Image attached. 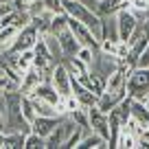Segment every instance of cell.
Instances as JSON below:
<instances>
[{"mask_svg":"<svg viewBox=\"0 0 149 149\" xmlns=\"http://www.w3.org/2000/svg\"><path fill=\"white\" fill-rule=\"evenodd\" d=\"M24 149H46V138L35 132H29L24 136Z\"/></svg>","mask_w":149,"mask_h":149,"instance_id":"20","label":"cell"},{"mask_svg":"<svg viewBox=\"0 0 149 149\" xmlns=\"http://www.w3.org/2000/svg\"><path fill=\"white\" fill-rule=\"evenodd\" d=\"M37 37H40V31H37L35 26H33L31 22L26 24V26H22L18 31V35H15L13 44H11V48L7 53H22V51H29V48L35 46Z\"/></svg>","mask_w":149,"mask_h":149,"instance_id":"3","label":"cell"},{"mask_svg":"<svg viewBox=\"0 0 149 149\" xmlns=\"http://www.w3.org/2000/svg\"><path fill=\"white\" fill-rule=\"evenodd\" d=\"M20 110H22V116L26 118L29 123L35 121L37 112H35V107H33V103H31V99H29V94H22V103H20Z\"/></svg>","mask_w":149,"mask_h":149,"instance_id":"22","label":"cell"},{"mask_svg":"<svg viewBox=\"0 0 149 149\" xmlns=\"http://www.w3.org/2000/svg\"><path fill=\"white\" fill-rule=\"evenodd\" d=\"M42 81H44L42 70L33 66V68H29L26 72H22V79H20V88H18V90H20L22 94H31L37 86L42 84Z\"/></svg>","mask_w":149,"mask_h":149,"instance_id":"10","label":"cell"},{"mask_svg":"<svg viewBox=\"0 0 149 149\" xmlns=\"http://www.w3.org/2000/svg\"><path fill=\"white\" fill-rule=\"evenodd\" d=\"M24 136L22 132L18 130H11V132H5V143H2V147L5 149H24Z\"/></svg>","mask_w":149,"mask_h":149,"instance_id":"16","label":"cell"},{"mask_svg":"<svg viewBox=\"0 0 149 149\" xmlns=\"http://www.w3.org/2000/svg\"><path fill=\"white\" fill-rule=\"evenodd\" d=\"M103 147H110V145H107V140L101 138L99 134H94V132L84 134V138L77 143V149H103Z\"/></svg>","mask_w":149,"mask_h":149,"instance_id":"14","label":"cell"},{"mask_svg":"<svg viewBox=\"0 0 149 149\" xmlns=\"http://www.w3.org/2000/svg\"><path fill=\"white\" fill-rule=\"evenodd\" d=\"M9 5L13 7L15 11H26V13H29V9H31V5H33V0H11Z\"/></svg>","mask_w":149,"mask_h":149,"instance_id":"27","label":"cell"},{"mask_svg":"<svg viewBox=\"0 0 149 149\" xmlns=\"http://www.w3.org/2000/svg\"><path fill=\"white\" fill-rule=\"evenodd\" d=\"M44 40H46V46H48V51H51L53 59H55V61H61L64 53H61V46H59L57 35H55V33H44Z\"/></svg>","mask_w":149,"mask_h":149,"instance_id":"19","label":"cell"},{"mask_svg":"<svg viewBox=\"0 0 149 149\" xmlns=\"http://www.w3.org/2000/svg\"><path fill=\"white\" fill-rule=\"evenodd\" d=\"M74 127H77V123H74L70 116H64L59 125H57L55 130L46 136V149H57V147H61V145H64V140L74 132Z\"/></svg>","mask_w":149,"mask_h":149,"instance_id":"4","label":"cell"},{"mask_svg":"<svg viewBox=\"0 0 149 149\" xmlns=\"http://www.w3.org/2000/svg\"><path fill=\"white\" fill-rule=\"evenodd\" d=\"M57 40H59V46H61V53H64V57H72V55H77V51L81 48L79 40L72 35V31H70L68 26L61 29V31L57 33Z\"/></svg>","mask_w":149,"mask_h":149,"instance_id":"9","label":"cell"},{"mask_svg":"<svg viewBox=\"0 0 149 149\" xmlns=\"http://www.w3.org/2000/svg\"><path fill=\"white\" fill-rule=\"evenodd\" d=\"M136 145H138V138H136L132 132H127L125 127H121L118 138H116V147H121V149H134Z\"/></svg>","mask_w":149,"mask_h":149,"instance_id":"18","label":"cell"},{"mask_svg":"<svg viewBox=\"0 0 149 149\" xmlns=\"http://www.w3.org/2000/svg\"><path fill=\"white\" fill-rule=\"evenodd\" d=\"M123 7H130V0H97L92 5V9L103 18V15H114Z\"/></svg>","mask_w":149,"mask_h":149,"instance_id":"12","label":"cell"},{"mask_svg":"<svg viewBox=\"0 0 149 149\" xmlns=\"http://www.w3.org/2000/svg\"><path fill=\"white\" fill-rule=\"evenodd\" d=\"M68 29L72 31V35L79 40L81 46H90V48H94V51H99V44H101V42H99L97 35H94L84 22H79V20H74V18L68 15Z\"/></svg>","mask_w":149,"mask_h":149,"instance_id":"5","label":"cell"},{"mask_svg":"<svg viewBox=\"0 0 149 149\" xmlns=\"http://www.w3.org/2000/svg\"><path fill=\"white\" fill-rule=\"evenodd\" d=\"M147 13H149V11H147Z\"/></svg>","mask_w":149,"mask_h":149,"instance_id":"33","label":"cell"},{"mask_svg":"<svg viewBox=\"0 0 149 149\" xmlns=\"http://www.w3.org/2000/svg\"><path fill=\"white\" fill-rule=\"evenodd\" d=\"M68 26V15L64 13V11H59V13H53V20H51V29H48V33H59L61 29Z\"/></svg>","mask_w":149,"mask_h":149,"instance_id":"21","label":"cell"},{"mask_svg":"<svg viewBox=\"0 0 149 149\" xmlns=\"http://www.w3.org/2000/svg\"><path fill=\"white\" fill-rule=\"evenodd\" d=\"M0 130H2V132H7V130H9V112H7L5 99L0 101Z\"/></svg>","mask_w":149,"mask_h":149,"instance_id":"25","label":"cell"},{"mask_svg":"<svg viewBox=\"0 0 149 149\" xmlns=\"http://www.w3.org/2000/svg\"><path fill=\"white\" fill-rule=\"evenodd\" d=\"M132 116L147 127V123H149V110L145 107V103L140 101V99H132Z\"/></svg>","mask_w":149,"mask_h":149,"instance_id":"17","label":"cell"},{"mask_svg":"<svg viewBox=\"0 0 149 149\" xmlns=\"http://www.w3.org/2000/svg\"><path fill=\"white\" fill-rule=\"evenodd\" d=\"M88 116H90V130L94 134H99L101 138L110 140V121H107V114L101 112L97 105L88 107Z\"/></svg>","mask_w":149,"mask_h":149,"instance_id":"6","label":"cell"},{"mask_svg":"<svg viewBox=\"0 0 149 149\" xmlns=\"http://www.w3.org/2000/svg\"><path fill=\"white\" fill-rule=\"evenodd\" d=\"M136 68H149V42H147V46H145V51L140 53L138 61H136Z\"/></svg>","mask_w":149,"mask_h":149,"instance_id":"28","label":"cell"},{"mask_svg":"<svg viewBox=\"0 0 149 149\" xmlns=\"http://www.w3.org/2000/svg\"><path fill=\"white\" fill-rule=\"evenodd\" d=\"M61 118L64 116H40V114H37L35 121L31 123V132H35V134H40V136L46 138V136L61 123Z\"/></svg>","mask_w":149,"mask_h":149,"instance_id":"11","label":"cell"},{"mask_svg":"<svg viewBox=\"0 0 149 149\" xmlns=\"http://www.w3.org/2000/svg\"><path fill=\"white\" fill-rule=\"evenodd\" d=\"M84 134H88V130H84V127L77 125V127H74V132L64 140V145H61V147H64V149H72V147H77V143L84 138Z\"/></svg>","mask_w":149,"mask_h":149,"instance_id":"23","label":"cell"},{"mask_svg":"<svg viewBox=\"0 0 149 149\" xmlns=\"http://www.w3.org/2000/svg\"><path fill=\"white\" fill-rule=\"evenodd\" d=\"M9 90H18V84L11 81L7 74H0V94H2V92H9Z\"/></svg>","mask_w":149,"mask_h":149,"instance_id":"26","label":"cell"},{"mask_svg":"<svg viewBox=\"0 0 149 149\" xmlns=\"http://www.w3.org/2000/svg\"><path fill=\"white\" fill-rule=\"evenodd\" d=\"M70 90H72L74 97L79 99L81 105H86V107H92V105L99 103V94H94L92 90H88L77 77H70Z\"/></svg>","mask_w":149,"mask_h":149,"instance_id":"8","label":"cell"},{"mask_svg":"<svg viewBox=\"0 0 149 149\" xmlns=\"http://www.w3.org/2000/svg\"><path fill=\"white\" fill-rule=\"evenodd\" d=\"M2 143H5V132L0 130V147H2Z\"/></svg>","mask_w":149,"mask_h":149,"instance_id":"31","label":"cell"},{"mask_svg":"<svg viewBox=\"0 0 149 149\" xmlns=\"http://www.w3.org/2000/svg\"><path fill=\"white\" fill-rule=\"evenodd\" d=\"M61 64L68 68L70 77H79V74H84V72H88V70H90V66H88V64H84V61H81L77 55H72V57H64V59H61Z\"/></svg>","mask_w":149,"mask_h":149,"instance_id":"15","label":"cell"},{"mask_svg":"<svg viewBox=\"0 0 149 149\" xmlns=\"http://www.w3.org/2000/svg\"><path fill=\"white\" fill-rule=\"evenodd\" d=\"M101 51H94V48H90V46H81L79 51H77V57H79L84 64H88V66H92L94 64V59H97V55Z\"/></svg>","mask_w":149,"mask_h":149,"instance_id":"24","label":"cell"},{"mask_svg":"<svg viewBox=\"0 0 149 149\" xmlns=\"http://www.w3.org/2000/svg\"><path fill=\"white\" fill-rule=\"evenodd\" d=\"M42 2H44V9L53 11V13H59V11H64V9H61V0H42Z\"/></svg>","mask_w":149,"mask_h":149,"instance_id":"29","label":"cell"},{"mask_svg":"<svg viewBox=\"0 0 149 149\" xmlns=\"http://www.w3.org/2000/svg\"><path fill=\"white\" fill-rule=\"evenodd\" d=\"M127 94L143 101L149 94V68H134L127 77Z\"/></svg>","mask_w":149,"mask_h":149,"instance_id":"1","label":"cell"},{"mask_svg":"<svg viewBox=\"0 0 149 149\" xmlns=\"http://www.w3.org/2000/svg\"><path fill=\"white\" fill-rule=\"evenodd\" d=\"M51 84L55 86V90L61 94V97H66V94L72 92V90H70V72H68V68H66L61 61H57L55 68H53Z\"/></svg>","mask_w":149,"mask_h":149,"instance_id":"7","label":"cell"},{"mask_svg":"<svg viewBox=\"0 0 149 149\" xmlns=\"http://www.w3.org/2000/svg\"><path fill=\"white\" fill-rule=\"evenodd\" d=\"M143 103H145V107H147V110H149V94H147V97L143 99Z\"/></svg>","mask_w":149,"mask_h":149,"instance_id":"32","label":"cell"},{"mask_svg":"<svg viewBox=\"0 0 149 149\" xmlns=\"http://www.w3.org/2000/svg\"><path fill=\"white\" fill-rule=\"evenodd\" d=\"M31 94H33V97L44 99V101H48V103H53V105H57V103H59V99H61V94L55 90V86H53L51 81H42V84L37 86Z\"/></svg>","mask_w":149,"mask_h":149,"instance_id":"13","label":"cell"},{"mask_svg":"<svg viewBox=\"0 0 149 149\" xmlns=\"http://www.w3.org/2000/svg\"><path fill=\"white\" fill-rule=\"evenodd\" d=\"M114 18H116V29H118V40H123V42H127L130 40V35L134 33L136 24L140 22L138 15L134 13V11L130 9V7H123V9H118L116 13H114Z\"/></svg>","mask_w":149,"mask_h":149,"instance_id":"2","label":"cell"},{"mask_svg":"<svg viewBox=\"0 0 149 149\" xmlns=\"http://www.w3.org/2000/svg\"><path fill=\"white\" fill-rule=\"evenodd\" d=\"M0 66H2V68L7 66V55H0Z\"/></svg>","mask_w":149,"mask_h":149,"instance_id":"30","label":"cell"}]
</instances>
